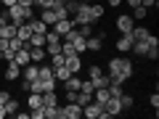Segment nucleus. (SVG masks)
Here are the masks:
<instances>
[{
	"mask_svg": "<svg viewBox=\"0 0 159 119\" xmlns=\"http://www.w3.org/2000/svg\"><path fill=\"white\" fill-rule=\"evenodd\" d=\"M85 48H88L90 53H98V51L103 48V34H90V37L85 40Z\"/></svg>",
	"mask_w": 159,
	"mask_h": 119,
	"instance_id": "nucleus-11",
	"label": "nucleus"
},
{
	"mask_svg": "<svg viewBox=\"0 0 159 119\" xmlns=\"http://www.w3.org/2000/svg\"><path fill=\"white\" fill-rule=\"evenodd\" d=\"M43 106V93H27V108H40Z\"/></svg>",
	"mask_w": 159,
	"mask_h": 119,
	"instance_id": "nucleus-15",
	"label": "nucleus"
},
{
	"mask_svg": "<svg viewBox=\"0 0 159 119\" xmlns=\"http://www.w3.org/2000/svg\"><path fill=\"white\" fill-rule=\"evenodd\" d=\"M109 6H111V8H117V6H122V0H109Z\"/></svg>",
	"mask_w": 159,
	"mask_h": 119,
	"instance_id": "nucleus-43",
	"label": "nucleus"
},
{
	"mask_svg": "<svg viewBox=\"0 0 159 119\" xmlns=\"http://www.w3.org/2000/svg\"><path fill=\"white\" fill-rule=\"evenodd\" d=\"M80 85H82V79H80L77 74H69V79L64 82V87H66V90H80Z\"/></svg>",
	"mask_w": 159,
	"mask_h": 119,
	"instance_id": "nucleus-25",
	"label": "nucleus"
},
{
	"mask_svg": "<svg viewBox=\"0 0 159 119\" xmlns=\"http://www.w3.org/2000/svg\"><path fill=\"white\" fill-rule=\"evenodd\" d=\"M141 6L143 8H154V6H157V0H141Z\"/></svg>",
	"mask_w": 159,
	"mask_h": 119,
	"instance_id": "nucleus-39",
	"label": "nucleus"
},
{
	"mask_svg": "<svg viewBox=\"0 0 159 119\" xmlns=\"http://www.w3.org/2000/svg\"><path fill=\"white\" fill-rule=\"evenodd\" d=\"M43 106H58L56 90H45V93H43Z\"/></svg>",
	"mask_w": 159,
	"mask_h": 119,
	"instance_id": "nucleus-22",
	"label": "nucleus"
},
{
	"mask_svg": "<svg viewBox=\"0 0 159 119\" xmlns=\"http://www.w3.org/2000/svg\"><path fill=\"white\" fill-rule=\"evenodd\" d=\"M146 16H148V8H143V6H135V8H133V19L141 21V19H146Z\"/></svg>",
	"mask_w": 159,
	"mask_h": 119,
	"instance_id": "nucleus-30",
	"label": "nucleus"
},
{
	"mask_svg": "<svg viewBox=\"0 0 159 119\" xmlns=\"http://www.w3.org/2000/svg\"><path fill=\"white\" fill-rule=\"evenodd\" d=\"M13 117H19V119H29V111H16Z\"/></svg>",
	"mask_w": 159,
	"mask_h": 119,
	"instance_id": "nucleus-40",
	"label": "nucleus"
},
{
	"mask_svg": "<svg viewBox=\"0 0 159 119\" xmlns=\"http://www.w3.org/2000/svg\"><path fill=\"white\" fill-rule=\"evenodd\" d=\"M40 19H43V21H45L48 27H53V24L58 21V16H56V11H53V8H43V13H40Z\"/></svg>",
	"mask_w": 159,
	"mask_h": 119,
	"instance_id": "nucleus-21",
	"label": "nucleus"
},
{
	"mask_svg": "<svg viewBox=\"0 0 159 119\" xmlns=\"http://www.w3.org/2000/svg\"><path fill=\"white\" fill-rule=\"evenodd\" d=\"M29 27H32V32H37V34H45L48 29H51L43 19H29Z\"/></svg>",
	"mask_w": 159,
	"mask_h": 119,
	"instance_id": "nucleus-20",
	"label": "nucleus"
},
{
	"mask_svg": "<svg viewBox=\"0 0 159 119\" xmlns=\"http://www.w3.org/2000/svg\"><path fill=\"white\" fill-rule=\"evenodd\" d=\"M0 119H6V106L0 103Z\"/></svg>",
	"mask_w": 159,
	"mask_h": 119,
	"instance_id": "nucleus-45",
	"label": "nucleus"
},
{
	"mask_svg": "<svg viewBox=\"0 0 159 119\" xmlns=\"http://www.w3.org/2000/svg\"><path fill=\"white\" fill-rule=\"evenodd\" d=\"M37 79L48 90H56V77H53V66H37Z\"/></svg>",
	"mask_w": 159,
	"mask_h": 119,
	"instance_id": "nucleus-2",
	"label": "nucleus"
},
{
	"mask_svg": "<svg viewBox=\"0 0 159 119\" xmlns=\"http://www.w3.org/2000/svg\"><path fill=\"white\" fill-rule=\"evenodd\" d=\"M45 58V48H34V45H29V61L32 64H40Z\"/></svg>",
	"mask_w": 159,
	"mask_h": 119,
	"instance_id": "nucleus-19",
	"label": "nucleus"
},
{
	"mask_svg": "<svg viewBox=\"0 0 159 119\" xmlns=\"http://www.w3.org/2000/svg\"><path fill=\"white\" fill-rule=\"evenodd\" d=\"M37 66H40V64H32V61H29L27 66H21V69H24V82H32V79H37Z\"/></svg>",
	"mask_w": 159,
	"mask_h": 119,
	"instance_id": "nucleus-17",
	"label": "nucleus"
},
{
	"mask_svg": "<svg viewBox=\"0 0 159 119\" xmlns=\"http://www.w3.org/2000/svg\"><path fill=\"white\" fill-rule=\"evenodd\" d=\"M148 103H151V108L157 111V108H159V93H154V95L148 98Z\"/></svg>",
	"mask_w": 159,
	"mask_h": 119,
	"instance_id": "nucleus-37",
	"label": "nucleus"
},
{
	"mask_svg": "<svg viewBox=\"0 0 159 119\" xmlns=\"http://www.w3.org/2000/svg\"><path fill=\"white\" fill-rule=\"evenodd\" d=\"M61 108V119H80L82 117V106L77 101H66V106H58Z\"/></svg>",
	"mask_w": 159,
	"mask_h": 119,
	"instance_id": "nucleus-3",
	"label": "nucleus"
},
{
	"mask_svg": "<svg viewBox=\"0 0 159 119\" xmlns=\"http://www.w3.org/2000/svg\"><path fill=\"white\" fill-rule=\"evenodd\" d=\"M34 6H40V8H53V6H56V0H34Z\"/></svg>",
	"mask_w": 159,
	"mask_h": 119,
	"instance_id": "nucleus-34",
	"label": "nucleus"
},
{
	"mask_svg": "<svg viewBox=\"0 0 159 119\" xmlns=\"http://www.w3.org/2000/svg\"><path fill=\"white\" fill-rule=\"evenodd\" d=\"M74 27H77V24H74V19H72V16H66V19H58V21L53 24L51 29H56V32H58V34L64 37V34H69V32H72Z\"/></svg>",
	"mask_w": 159,
	"mask_h": 119,
	"instance_id": "nucleus-6",
	"label": "nucleus"
},
{
	"mask_svg": "<svg viewBox=\"0 0 159 119\" xmlns=\"http://www.w3.org/2000/svg\"><path fill=\"white\" fill-rule=\"evenodd\" d=\"M133 21H135V19H133V16H127V13H122V16L117 19V29H119V32H122V34L133 32V27H135V24H133Z\"/></svg>",
	"mask_w": 159,
	"mask_h": 119,
	"instance_id": "nucleus-10",
	"label": "nucleus"
},
{
	"mask_svg": "<svg viewBox=\"0 0 159 119\" xmlns=\"http://www.w3.org/2000/svg\"><path fill=\"white\" fill-rule=\"evenodd\" d=\"M130 48H133V34L127 32V34H122V37L117 40V51L119 53H130Z\"/></svg>",
	"mask_w": 159,
	"mask_h": 119,
	"instance_id": "nucleus-13",
	"label": "nucleus"
},
{
	"mask_svg": "<svg viewBox=\"0 0 159 119\" xmlns=\"http://www.w3.org/2000/svg\"><path fill=\"white\" fill-rule=\"evenodd\" d=\"M148 48H151V45H148V37H146V40H133V48H130V51L135 53V56H146Z\"/></svg>",
	"mask_w": 159,
	"mask_h": 119,
	"instance_id": "nucleus-14",
	"label": "nucleus"
},
{
	"mask_svg": "<svg viewBox=\"0 0 159 119\" xmlns=\"http://www.w3.org/2000/svg\"><path fill=\"white\" fill-rule=\"evenodd\" d=\"M6 24H8V16H6V11H3L0 13V27H6Z\"/></svg>",
	"mask_w": 159,
	"mask_h": 119,
	"instance_id": "nucleus-41",
	"label": "nucleus"
},
{
	"mask_svg": "<svg viewBox=\"0 0 159 119\" xmlns=\"http://www.w3.org/2000/svg\"><path fill=\"white\" fill-rule=\"evenodd\" d=\"M119 101H122V108H125V111L133 106V95H125V93H122V95H119Z\"/></svg>",
	"mask_w": 159,
	"mask_h": 119,
	"instance_id": "nucleus-33",
	"label": "nucleus"
},
{
	"mask_svg": "<svg viewBox=\"0 0 159 119\" xmlns=\"http://www.w3.org/2000/svg\"><path fill=\"white\" fill-rule=\"evenodd\" d=\"M146 58H151V61H157V58H159V48H148Z\"/></svg>",
	"mask_w": 159,
	"mask_h": 119,
	"instance_id": "nucleus-35",
	"label": "nucleus"
},
{
	"mask_svg": "<svg viewBox=\"0 0 159 119\" xmlns=\"http://www.w3.org/2000/svg\"><path fill=\"white\" fill-rule=\"evenodd\" d=\"M0 37H3V40H11V37H16V24H11V21H8L6 27H0Z\"/></svg>",
	"mask_w": 159,
	"mask_h": 119,
	"instance_id": "nucleus-23",
	"label": "nucleus"
},
{
	"mask_svg": "<svg viewBox=\"0 0 159 119\" xmlns=\"http://www.w3.org/2000/svg\"><path fill=\"white\" fill-rule=\"evenodd\" d=\"M8 98H11V93H8V90H0V103H3V106H6Z\"/></svg>",
	"mask_w": 159,
	"mask_h": 119,
	"instance_id": "nucleus-38",
	"label": "nucleus"
},
{
	"mask_svg": "<svg viewBox=\"0 0 159 119\" xmlns=\"http://www.w3.org/2000/svg\"><path fill=\"white\" fill-rule=\"evenodd\" d=\"M45 119H61V108L58 106H45Z\"/></svg>",
	"mask_w": 159,
	"mask_h": 119,
	"instance_id": "nucleus-28",
	"label": "nucleus"
},
{
	"mask_svg": "<svg viewBox=\"0 0 159 119\" xmlns=\"http://www.w3.org/2000/svg\"><path fill=\"white\" fill-rule=\"evenodd\" d=\"M90 82H93V87H106L109 85V74H98V77H90Z\"/></svg>",
	"mask_w": 159,
	"mask_h": 119,
	"instance_id": "nucleus-27",
	"label": "nucleus"
},
{
	"mask_svg": "<svg viewBox=\"0 0 159 119\" xmlns=\"http://www.w3.org/2000/svg\"><path fill=\"white\" fill-rule=\"evenodd\" d=\"M29 119H45V106L32 108V111H29Z\"/></svg>",
	"mask_w": 159,
	"mask_h": 119,
	"instance_id": "nucleus-32",
	"label": "nucleus"
},
{
	"mask_svg": "<svg viewBox=\"0 0 159 119\" xmlns=\"http://www.w3.org/2000/svg\"><path fill=\"white\" fill-rule=\"evenodd\" d=\"M16 37L21 40V42H27V40L32 37V27H29V21H24V24H19V27H16Z\"/></svg>",
	"mask_w": 159,
	"mask_h": 119,
	"instance_id": "nucleus-16",
	"label": "nucleus"
},
{
	"mask_svg": "<svg viewBox=\"0 0 159 119\" xmlns=\"http://www.w3.org/2000/svg\"><path fill=\"white\" fill-rule=\"evenodd\" d=\"M0 3H3L6 8H8V6H16V0H0Z\"/></svg>",
	"mask_w": 159,
	"mask_h": 119,
	"instance_id": "nucleus-42",
	"label": "nucleus"
},
{
	"mask_svg": "<svg viewBox=\"0 0 159 119\" xmlns=\"http://www.w3.org/2000/svg\"><path fill=\"white\" fill-rule=\"evenodd\" d=\"M19 77H21V66H19L13 58H11V61H6V79H8V82H13V79H19Z\"/></svg>",
	"mask_w": 159,
	"mask_h": 119,
	"instance_id": "nucleus-9",
	"label": "nucleus"
},
{
	"mask_svg": "<svg viewBox=\"0 0 159 119\" xmlns=\"http://www.w3.org/2000/svg\"><path fill=\"white\" fill-rule=\"evenodd\" d=\"M133 77V61L125 56L109 58V85H125Z\"/></svg>",
	"mask_w": 159,
	"mask_h": 119,
	"instance_id": "nucleus-1",
	"label": "nucleus"
},
{
	"mask_svg": "<svg viewBox=\"0 0 159 119\" xmlns=\"http://www.w3.org/2000/svg\"><path fill=\"white\" fill-rule=\"evenodd\" d=\"M64 64H66V56H64L61 51H58V53H53V56H51V66H64Z\"/></svg>",
	"mask_w": 159,
	"mask_h": 119,
	"instance_id": "nucleus-29",
	"label": "nucleus"
},
{
	"mask_svg": "<svg viewBox=\"0 0 159 119\" xmlns=\"http://www.w3.org/2000/svg\"><path fill=\"white\" fill-rule=\"evenodd\" d=\"M77 32L82 34V37H90V32H93V24H77Z\"/></svg>",
	"mask_w": 159,
	"mask_h": 119,
	"instance_id": "nucleus-31",
	"label": "nucleus"
},
{
	"mask_svg": "<svg viewBox=\"0 0 159 119\" xmlns=\"http://www.w3.org/2000/svg\"><path fill=\"white\" fill-rule=\"evenodd\" d=\"M66 66L72 74H80L82 72V56L80 53H72V56H66Z\"/></svg>",
	"mask_w": 159,
	"mask_h": 119,
	"instance_id": "nucleus-12",
	"label": "nucleus"
},
{
	"mask_svg": "<svg viewBox=\"0 0 159 119\" xmlns=\"http://www.w3.org/2000/svg\"><path fill=\"white\" fill-rule=\"evenodd\" d=\"M6 16H8V21H11V24H16V27L27 21V16H24V11H21L19 6H8V8H6Z\"/></svg>",
	"mask_w": 159,
	"mask_h": 119,
	"instance_id": "nucleus-7",
	"label": "nucleus"
},
{
	"mask_svg": "<svg viewBox=\"0 0 159 119\" xmlns=\"http://www.w3.org/2000/svg\"><path fill=\"white\" fill-rule=\"evenodd\" d=\"M127 6H133V8H135V6H141V0H127Z\"/></svg>",
	"mask_w": 159,
	"mask_h": 119,
	"instance_id": "nucleus-44",
	"label": "nucleus"
},
{
	"mask_svg": "<svg viewBox=\"0 0 159 119\" xmlns=\"http://www.w3.org/2000/svg\"><path fill=\"white\" fill-rule=\"evenodd\" d=\"M72 19H74V24H93L90 6H88V3H77V11L72 13Z\"/></svg>",
	"mask_w": 159,
	"mask_h": 119,
	"instance_id": "nucleus-4",
	"label": "nucleus"
},
{
	"mask_svg": "<svg viewBox=\"0 0 159 119\" xmlns=\"http://www.w3.org/2000/svg\"><path fill=\"white\" fill-rule=\"evenodd\" d=\"M109 93H111V95H122V85H109Z\"/></svg>",
	"mask_w": 159,
	"mask_h": 119,
	"instance_id": "nucleus-36",
	"label": "nucleus"
},
{
	"mask_svg": "<svg viewBox=\"0 0 159 119\" xmlns=\"http://www.w3.org/2000/svg\"><path fill=\"white\" fill-rule=\"evenodd\" d=\"M103 111H106L109 117H119V114L125 111V108H122V101H119L117 95H111L106 103H103Z\"/></svg>",
	"mask_w": 159,
	"mask_h": 119,
	"instance_id": "nucleus-5",
	"label": "nucleus"
},
{
	"mask_svg": "<svg viewBox=\"0 0 159 119\" xmlns=\"http://www.w3.org/2000/svg\"><path fill=\"white\" fill-rule=\"evenodd\" d=\"M69 74H72V72H69L66 64H64V66H53V77H56V82H66Z\"/></svg>",
	"mask_w": 159,
	"mask_h": 119,
	"instance_id": "nucleus-18",
	"label": "nucleus"
},
{
	"mask_svg": "<svg viewBox=\"0 0 159 119\" xmlns=\"http://www.w3.org/2000/svg\"><path fill=\"white\" fill-rule=\"evenodd\" d=\"M66 3H80V0H66Z\"/></svg>",
	"mask_w": 159,
	"mask_h": 119,
	"instance_id": "nucleus-46",
	"label": "nucleus"
},
{
	"mask_svg": "<svg viewBox=\"0 0 159 119\" xmlns=\"http://www.w3.org/2000/svg\"><path fill=\"white\" fill-rule=\"evenodd\" d=\"M19 108H21V103H19L16 98H8V101H6V117H13Z\"/></svg>",
	"mask_w": 159,
	"mask_h": 119,
	"instance_id": "nucleus-24",
	"label": "nucleus"
},
{
	"mask_svg": "<svg viewBox=\"0 0 159 119\" xmlns=\"http://www.w3.org/2000/svg\"><path fill=\"white\" fill-rule=\"evenodd\" d=\"M101 114H103V106H101V103H96V101H90V103L82 106V117H88V119H98Z\"/></svg>",
	"mask_w": 159,
	"mask_h": 119,
	"instance_id": "nucleus-8",
	"label": "nucleus"
},
{
	"mask_svg": "<svg viewBox=\"0 0 159 119\" xmlns=\"http://www.w3.org/2000/svg\"><path fill=\"white\" fill-rule=\"evenodd\" d=\"M90 19H93V24L101 21V19H103V6H96V3H90Z\"/></svg>",
	"mask_w": 159,
	"mask_h": 119,
	"instance_id": "nucleus-26",
	"label": "nucleus"
}]
</instances>
